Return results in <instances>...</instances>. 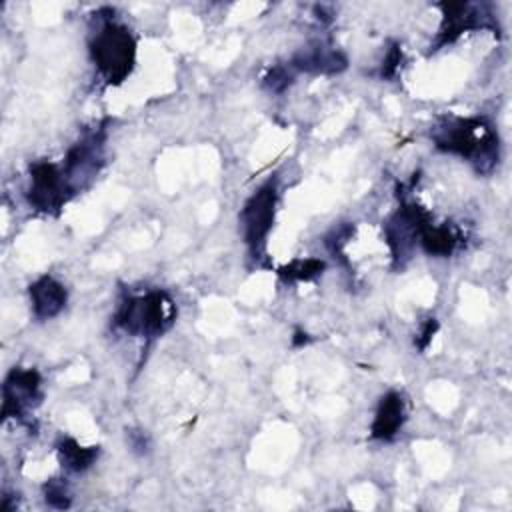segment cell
<instances>
[{
	"label": "cell",
	"mask_w": 512,
	"mask_h": 512,
	"mask_svg": "<svg viewBox=\"0 0 512 512\" xmlns=\"http://www.w3.org/2000/svg\"><path fill=\"white\" fill-rule=\"evenodd\" d=\"M438 150L470 160L480 174H488L498 164V136L482 118H446L434 132Z\"/></svg>",
	"instance_id": "obj_1"
},
{
	"label": "cell",
	"mask_w": 512,
	"mask_h": 512,
	"mask_svg": "<svg viewBox=\"0 0 512 512\" xmlns=\"http://www.w3.org/2000/svg\"><path fill=\"white\" fill-rule=\"evenodd\" d=\"M276 198H278V188H276V182L270 180L248 198V202L240 212L244 242L254 258H258L260 252L264 250L268 232L272 230Z\"/></svg>",
	"instance_id": "obj_4"
},
{
	"label": "cell",
	"mask_w": 512,
	"mask_h": 512,
	"mask_svg": "<svg viewBox=\"0 0 512 512\" xmlns=\"http://www.w3.org/2000/svg\"><path fill=\"white\" fill-rule=\"evenodd\" d=\"M442 8V26L438 32L436 46L454 42L462 32L488 26V20L492 16L484 14V8L478 4L468 2H444Z\"/></svg>",
	"instance_id": "obj_8"
},
{
	"label": "cell",
	"mask_w": 512,
	"mask_h": 512,
	"mask_svg": "<svg viewBox=\"0 0 512 512\" xmlns=\"http://www.w3.org/2000/svg\"><path fill=\"white\" fill-rule=\"evenodd\" d=\"M114 326L132 336L158 338L176 320V304L164 290L124 298L114 312Z\"/></svg>",
	"instance_id": "obj_2"
},
{
	"label": "cell",
	"mask_w": 512,
	"mask_h": 512,
	"mask_svg": "<svg viewBox=\"0 0 512 512\" xmlns=\"http://www.w3.org/2000/svg\"><path fill=\"white\" fill-rule=\"evenodd\" d=\"M292 78H294V70H292L288 64H284V66H274V68L268 72V76L264 78V84H266L270 90L280 92V90H284V88L292 82Z\"/></svg>",
	"instance_id": "obj_16"
},
{
	"label": "cell",
	"mask_w": 512,
	"mask_h": 512,
	"mask_svg": "<svg viewBox=\"0 0 512 512\" xmlns=\"http://www.w3.org/2000/svg\"><path fill=\"white\" fill-rule=\"evenodd\" d=\"M102 146H104V130H92L84 138H80L66 154L62 174L70 192H78L90 178L96 176L102 164Z\"/></svg>",
	"instance_id": "obj_5"
},
{
	"label": "cell",
	"mask_w": 512,
	"mask_h": 512,
	"mask_svg": "<svg viewBox=\"0 0 512 512\" xmlns=\"http://www.w3.org/2000/svg\"><path fill=\"white\" fill-rule=\"evenodd\" d=\"M44 498L52 508H68L70 506V494L66 488V482L60 478H52L44 484Z\"/></svg>",
	"instance_id": "obj_15"
},
{
	"label": "cell",
	"mask_w": 512,
	"mask_h": 512,
	"mask_svg": "<svg viewBox=\"0 0 512 512\" xmlns=\"http://www.w3.org/2000/svg\"><path fill=\"white\" fill-rule=\"evenodd\" d=\"M40 374L34 368H16L8 374L2 394V416L22 418L26 408L40 400Z\"/></svg>",
	"instance_id": "obj_7"
},
{
	"label": "cell",
	"mask_w": 512,
	"mask_h": 512,
	"mask_svg": "<svg viewBox=\"0 0 512 512\" xmlns=\"http://www.w3.org/2000/svg\"><path fill=\"white\" fill-rule=\"evenodd\" d=\"M288 66L296 72H308V74H336L346 68V58L336 48L314 44L298 50Z\"/></svg>",
	"instance_id": "obj_9"
},
{
	"label": "cell",
	"mask_w": 512,
	"mask_h": 512,
	"mask_svg": "<svg viewBox=\"0 0 512 512\" xmlns=\"http://www.w3.org/2000/svg\"><path fill=\"white\" fill-rule=\"evenodd\" d=\"M400 60H402V52H400L398 46H394V48L386 54V60H384V64H382V76L392 78V76L398 72Z\"/></svg>",
	"instance_id": "obj_17"
},
{
	"label": "cell",
	"mask_w": 512,
	"mask_h": 512,
	"mask_svg": "<svg viewBox=\"0 0 512 512\" xmlns=\"http://www.w3.org/2000/svg\"><path fill=\"white\" fill-rule=\"evenodd\" d=\"M32 312L38 320H50L62 312L68 300L66 288L52 276H42L28 288Z\"/></svg>",
	"instance_id": "obj_10"
},
{
	"label": "cell",
	"mask_w": 512,
	"mask_h": 512,
	"mask_svg": "<svg viewBox=\"0 0 512 512\" xmlns=\"http://www.w3.org/2000/svg\"><path fill=\"white\" fill-rule=\"evenodd\" d=\"M326 268V264L318 258H306V260H294L288 266H282L278 270L280 278L286 282H298V280H312L318 274H322V270Z\"/></svg>",
	"instance_id": "obj_14"
},
{
	"label": "cell",
	"mask_w": 512,
	"mask_h": 512,
	"mask_svg": "<svg viewBox=\"0 0 512 512\" xmlns=\"http://www.w3.org/2000/svg\"><path fill=\"white\" fill-rule=\"evenodd\" d=\"M58 458L62 466L70 472H84L88 470L94 460L98 458V446H80L74 438H62L58 442Z\"/></svg>",
	"instance_id": "obj_12"
},
{
	"label": "cell",
	"mask_w": 512,
	"mask_h": 512,
	"mask_svg": "<svg viewBox=\"0 0 512 512\" xmlns=\"http://www.w3.org/2000/svg\"><path fill=\"white\" fill-rule=\"evenodd\" d=\"M438 330V322L434 320V318H430L424 326H422V330H420V334L416 336V346L420 348V350H424L428 344H430V340H432V336H434V332Z\"/></svg>",
	"instance_id": "obj_18"
},
{
	"label": "cell",
	"mask_w": 512,
	"mask_h": 512,
	"mask_svg": "<svg viewBox=\"0 0 512 512\" xmlns=\"http://www.w3.org/2000/svg\"><path fill=\"white\" fill-rule=\"evenodd\" d=\"M90 54L106 82L120 84L134 66L136 44L128 28L106 20L90 42Z\"/></svg>",
	"instance_id": "obj_3"
},
{
	"label": "cell",
	"mask_w": 512,
	"mask_h": 512,
	"mask_svg": "<svg viewBox=\"0 0 512 512\" xmlns=\"http://www.w3.org/2000/svg\"><path fill=\"white\" fill-rule=\"evenodd\" d=\"M70 188L62 174V168L50 162H36L30 166V188L28 200L34 208L52 212L64 206Z\"/></svg>",
	"instance_id": "obj_6"
},
{
	"label": "cell",
	"mask_w": 512,
	"mask_h": 512,
	"mask_svg": "<svg viewBox=\"0 0 512 512\" xmlns=\"http://www.w3.org/2000/svg\"><path fill=\"white\" fill-rule=\"evenodd\" d=\"M406 420V408H404V400L398 392H388L380 398V404L376 408L372 426H370V436L374 440H392L402 424Z\"/></svg>",
	"instance_id": "obj_11"
},
{
	"label": "cell",
	"mask_w": 512,
	"mask_h": 512,
	"mask_svg": "<svg viewBox=\"0 0 512 512\" xmlns=\"http://www.w3.org/2000/svg\"><path fill=\"white\" fill-rule=\"evenodd\" d=\"M458 242H460V236L448 226L428 224L420 234V244H422L424 252L430 256H438V258L450 256L456 250Z\"/></svg>",
	"instance_id": "obj_13"
}]
</instances>
